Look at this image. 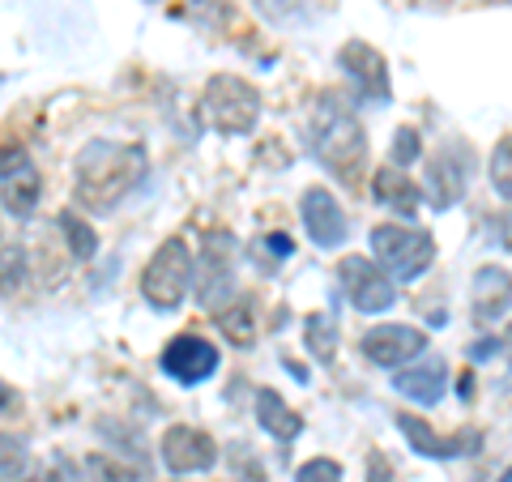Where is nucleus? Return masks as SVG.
I'll return each mask as SVG.
<instances>
[{"instance_id": "nucleus-1", "label": "nucleus", "mask_w": 512, "mask_h": 482, "mask_svg": "<svg viewBox=\"0 0 512 482\" xmlns=\"http://www.w3.org/2000/svg\"><path fill=\"white\" fill-rule=\"evenodd\" d=\"M146 175V146H137V141H90L77 154V201L90 214H111Z\"/></svg>"}, {"instance_id": "nucleus-2", "label": "nucleus", "mask_w": 512, "mask_h": 482, "mask_svg": "<svg viewBox=\"0 0 512 482\" xmlns=\"http://www.w3.org/2000/svg\"><path fill=\"white\" fill-rule=\"evenodd\" d=\"M312 150L320 167H329L342 184H359L363 163H367V133L359 116L350 111L338 94H325L312 116Z\"/></svg>"}, {"instance_id": "nucleus-3", "label": "nucleus", "mask_w": 512, "mask_h": 482, "mask_svg": "<svg viewBox=\"0 0 512 482\" xmlns=\"http://www.w3.org/2000/svg\"><path fill=\"white\" fill-rule=\"evenodd\" d=\"M372 256L393 282H419L431 269V261H436V244L423 231L384 222V227L372 231Z\"/></svg>"}, {"instance_id": "nucleus-4", "label": "nucleus", "mask_w": 512, "mask_h": 482, "mask_svg": "<svg viewBox=\"0 0 512 482\" xmlns=\"http://www.w3.org/2000/svg\"><path fill=\"white\" fill-rule=\"evenodd\" d=\"M205 120H210V128H218V133H252L256 128V116H261V94H256L252 82H244V77L235 73H218L210 77V86H205Z\"/></svg>"}, {"instance_id": "nucleus-5", "label": "nucleus", "mask_w": 512, "mask_h": 482, "mask_svg": "<svg viewBox=\"0 0 512 482\" xmlns=\"http://www.w3.org/2000/svg\"><path fill=\"white\" fill-rule=\"evenodd\" d=\"M192 252L184 239H167L163 248L150 256L146 265V278H141V295L146 303H154L158 312H175L180 303L188 299V286H192Z\"/></svg>"}, {"instance_id": "nucleus-6", "label": "nucleus", "mask_w": 512, "mask_h": 482, "mask_svg": "<svg viewBox=\"0 0 512 482\" xmlns=\"http://www.w3.org/2000/svg\"><path fill=\"white\" fill-rule=\"evenodd\" d=\"M470 175H474V154H470V146H461V141H448V146H440L431 154L427 158V184H423L431 210H453V205L466 197Z\"/></svg>"}, {"instance_id": "nucleus-7", "label": "nucleus", "mask_w": 512, "mask_h": 482, "mask_svg": "<svg viewBox=\"0 0 512 482\" xmlns=\"http://www.w3.org/2000/svg\"><path fill=\"white\" fill-rule=\"evenodd\" d=\"M338 278H342L346 299L355 303L359 312L380 316V312H389V308H393L397 286H393L389 273H384L376 261H367V256H346V261L338 265Z\"/></svg>"}, {"instance_id": "nucleus-8", "label": "nucleus", "mask_w": 512, "mask_h": 482, "mask_svg": "<svg viewBox=\"0 0 512 482\" xmlns=\"http://www.w3.org/2000/svg\"><path fill=\"white\" fill-rule=\"evenodd\" d=\"M39 192H43V180L35 163L26 158L22 146H9L0 154V205L13 214V218H30L39 205Z\"/></svg>"}, {"instance_id": "nucleus-9", "label": "nucleus", "mask_w": 512, "mask_h": 482, "mask_svg": "<svg viewBox=\"0 0 512 482\" xmlns=\"http://www.w3.org/2000/svg\"><path fill=\"white\" fill-rule=\"evenodd\" d=\"M158 453H163V465L171 474H205L218 465V444L201 427H188V423L167 427Z\"/></svg>"}, {"instance_id": "nucleus-10", "label": "nucleus", "mask_w": 512, "mask_h": 482, "mask_svg": "<svg viewBox=\"0 0 512 482\" xmlns=\"http://www.w3.org/2000/svg\"><path fill=\"white\" fill-rule=\"evenodd\" d=\"M359 350L376 367H402V363L419 359L427 350V333L414 329V325H376V329L363 333Z\"/></svg>"}, {"instance_id": "nucleus-11", "label": "nucleus", "mask_w": 512, "mask_h": 482, "mask_svg": "<svg viewBox=\"0 0 512 482\" xmlns=\"http://www.w3.org/2000/svg\"><path fill=\"white\" fill-rule=\"evenodd\" d=\"M235 278V239L231 235H214L201 252V265H192V286L205 308H218V291L227 295V286Z\"/></svg>"}, {"instance_id": "nucleus-12", "label": "nucleus", "mask_w": 512, "mask_h": 482, "mask_svg": "<svg viewBox=\"0 0 512 482\" xmlns=\"http://www.w3.org/2000/svg\"><path fill=\"white\" fill-rule=\"evenodd\" d=\"M163 372L180 384H201L218 372V346H210L197 333H184L163 350Z\"/></svg>"}, {"instance_id": "nucleus-13", "label": "nucleus", "mask_w": 512, "mask_h": 482, "mask_svg": "<svg viewBox=\"0 0 512 482\" xmlns=\"http://www.w3.org/2000/svg\"><path fill=\"white\" fill-rule=\"evenodd\" d=\"M342 69L350 73V82L359 86V99H367V103H389V94H393V86H389V64H384V56L376 52L372 43H346L342 47Z\"/></svg>"}, {"instance_id": "nucleus-14", "label": "nucleus", "mask_w": 512, "mask_h": 482, "mask_svg": "<svg viewBox=\"0 0 512 482\" xmlns=\"http://www.w3.org/2000/svg\"><path fill=\"white\" fill-rule=\"evenodd\" d=\"M299 214H303V227H308L312 244H320V248L346 244V214H342V205H338L333 192L308 188L303 192V201H299Z\"/></svg>"}, {"instance_id": "nucleus-15", "label": "nucleus", "mask_w": 512, "mask_h": 482, "mask_svg": "<svg viewBox=\"0 0 512 482\" xmlns=\"http://www.w3.org/2000/svg\"><path fill=\"white\" fill-rule=\"evenodd\" d=\"M397 427H402V436L410 440L414 453L436 457V461H453V457L478 453V444H483V431H466V436L444 440V436H436V431H431L423 419H414V414H397Z\"/></svg>"}, {"instance_id": "nucleus-16", "label": "nucleus", "mask_w": 512, "mask_h": 482, "mask_svg": "<svg viewBox=\"0 0 512 482\" xmlns=\"http://www.w3.org/2000/svg\"><path fill=\"white\" fill-rule=\"evenodd\" d=\"M470 308L483 325H495L512 308V273L500 265H483L470 282Z\"/></svg>"}, {"instance_id": "nucleus-17", "label": "nucleus", "mask_w": 512, "mask_h": 482, "mask_svg": "<svg viewBox=\"0 0 512 482\" xmlns=\"http://www.w3.org/2000/svg\"><path fill=\"white\" fill-rule=\"evenodd\" d=\"M393 389L410 397V401H419V406H436V401L444 397L448 389V367L440 355H431L423 363H414V367H402V372L393 376Z\"/></svg>"}, {"instance_id": "nucleus-18", "label": "nucleus", "mask_w": 512, "mask_h": 482, "mask_svg": "<svg viewBox=\"0 0 512 482\" xmlns=\"http://www.w3.org/2000/svg\"><path fill=\"white\" fill-rule=\"evenodd\" d=\"M372 197L384 205V210L414 218L419 214V205H423V188L414 184L402 167H384V171H376V180H372Z\"/></svg>"}, {"instance_id": "nucleus-19", "label": "nucleus", "mask_w": 512, "mask_h": 482, "mask_svg": "<svg viewBox=\"0 0 512 482\" xmlns=\"http://www.w3.org/2000/svg\"><path fill=\"white\" fill-rule=\"evenodd\" d=\"M256 423H261L269 436L282 440V444H291L299 431H303V419H299L291 406H286L282 393H274V389H261V393H256Z\"/></svg>"}, {"instance_id": "nucleus-20", "label": "nucleus", "mask_w": 512, "mask_h": 482, "mask_svg": "<svg viewBox=\"0 0 512 482\" xmlns=\"http://www.w3.org/2000/svg\"><path fill=\"white\" fill-rule=\"evenodd\" d=\"M214 325L222 329V337H227L231 346H239V350L256 346V303L248 295H239L235 303H222V312H214Z\"/></svg>"}, {"instance_id": "nucleus-21", "label": "nucleus", "mask_w": 512, "mask_h": 482, "mask_svg": "<svg viewBox=\"0 0 512 482\" xmlns=\"http://www.w3.org/2000/svg\"><path fill=\"white\" fill-rule=\"evenodd\" d=\"M303 342H308L312 359L329 363L333 355H338V320H333L329 312H316V316H308V325H303Z\"/></svg>"}, {"instance_id": "nucleus-22", "label": "nucleus", "mask_w": 512, "mask_h": 482, "mask_svg": "<svg viewBox=\"0 0 512 482\" xmlns=\"http://www.w3.org/2000/svg\"><path fill=\"white\" fill-rule=\"evenodd\" d=\"M86 478L90 482H146V474H141V470H128L124 461H111L103 453H94L86 461Z\"/></svg>"}, {"instance_id": "nucleus-23", "label": "nucleus", "mask_w": 512, "mask_h": 482, "mask_svg": "<svg viewBox=\"0 0 512 482\" xmlns=\"http://www.w3.org/2000/svg\"><path fill=\"white\" fill-rule=\"evenodd\" d=\"M491 188L500 192L504 201H512V137H504L491 154Z\"/></svg>"}, {"instance_id": "nucleus-24", "label": "nucleus", "mask_w": 512, "mask_h": 482, "mask_svg": "<svg viewBox=\"0 0 512 482\" xmlns=\"http://www.w3.org/2000/svg\"><path fill=\"white\" fill-rule=\"evenodd\" d=\"M26 474V440L0 431V478H22Z\"/></svg>"}, {"instance_id": "nucleus-25", "label": "nucleus", "mask_w": 512, "mask_h": 482, "mask_svg": "<svg viewBox=\"0 0 512 482\" xmlns=\"http://www.w3.org/2000/svg\"><path fill=\"white\" fill-rule=\"evenodd\" d=\"M60 231L69 235V248H73V256H82V261H90L94 256V231L86 227L77 214H60Z\"/></svg>"}, {"instance_id": "nucleus-26", "label": "nucleus", "mask_w": 512, "mask_h": 482, "mask_svg": "<svg viewBox=\"0 0 512 482\" xmlns=\"http://www.w3.org/2000/svg\"><path fill=\"white\" fill-rule=\"evenodd\" d=\"M295 482H342V465L329 457H312L295 470Z\"/></svg>"}, {"instance_id": "nucleus-27", "label": "nucleus", "mask_w": 512, "mask_h": 482, "mask_svg": "<svg viewBox=\"0 0 512 482\" xmlns=\"http://www.w3.org/2000/svg\"><path fill=\"white\" fill-rule=\"evenodd\" d=\"M419 154H423L419 133H414V128H397V137H393V163L389 167H410Z\"/></svg>"}, {"instance_id": "nucleus-28", "label": "nucleus", "mask_w": 512, "mask_h": 482, "mask_svg": "<svg viewBox=\"0 0 512 482\" xmlns=\"http://www.w3.org/2000/svg\"><path fill=\"white\" fill-rule=\"evenodd\" d=\"M18 278H22V252H18V244L0 239V282L13 286Z\"/></svg>"}, {"instance_id": "nucleus-29", "label": "nucleus", "mask_w": 512, "mask_h": 482, "mask_svg": "<svg viewBox=\"0 0 512 482\" xmlns=\"http://www.w3.org/2000/svg\"><path fill=\"white\" fill-rule=\"evenodd\" d=\"M367 482H397V474H393V465H389V457L384 453H367Z\"/></svg>"}, {"instance_id": "nucleus-30", "label": "nucleus", "mask_w": 512, "mask_h": 482, "mask_svg": "<svg viewBox=\"0 0 512 482\" xmlns=\"http://www.w3.org/2000/svg\"><path fill=\"white\" fill-rule=\"evenodd\" d=\"M18 482H69V478H64L60 465H35V470L22 474Z\"/></svg>"}, {"instance_id": "nucleus-31", "label": "nucleus", "mask_w": 512, "mask_h": 482, "mask_svg": "<svg viewBox=\"0 0 512 482\" xmlns=\"http://www.w3.org/2000/svg\"><path fill=\"white\" fill-rule=\"evenodd\" d=\"M265 248L274 252V256H291L295 252V244H291V235H269L265 239Z\"/></svg>"}, {"instance_id": "nucleus-32", "label": "nucleus", "mask_w": 512, "mask_h": 482, "mask_svg": "<svg viewBox=\"0 0 512 482\" xmlns=\"http://www.w3.org/2000/svg\"><path fill=\"white\" fill-rule=\"evenodd\" d=\"M18 406H22V397H18V393H13V389H9V384H5V380H0V414L18 410Z\"/></svg>"}, {"instance_id": "nucleus-33", "label": "nucleus", "mask_w": 512, "mask_h": 482, "mask_svg": "<svg viewBox=\"0 0 512 482\" xmlns=\"http://www.w3.org/2000/svg\"><path fill=\"white\" fill-rule=\"evenodd\" d=\"M504 350H508V363H512V325H508V337H504Z\"/></svg>"}, {"instance_id": "nucleus-34", "label": "nucleus", "mask_w": 512, "mask_h": 482, "mask_svg": "<svg viewBox=\"0 0 512 482\" xmlns=\"http://www.w3.org/2000/svg\"><path fill=\"white\" fill-rule=\"evenodd\" d=\"M500 482H512V465H508V470H504V478Z\"/></svg>"}]
</instances>
